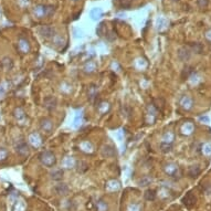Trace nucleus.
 <instances>
[{
	"instance_id": "f257e3e1",
	"label": "nucleus",
	"mask_w": 211,
	"mask_h": 211,
	"mask_svg": "<svg viewBox=\"0 0 211 211\" xmlns=\"http://www.w3.org/2000/svg\"><path fill=\"white\" fill-rule=\"evenodd\" d=\"M39 160L41 161L42 165H44L46 167H53L56 163V158L54 156V154L49 151H46L40 154Z\"/></svg>"
},
{
	"instance_id": "f03ea898",
	"label": "nucleus",
	"mask_w": 211,
	"mask_h": 211,
	"mask_svg": "<svg viewBox=\"0 0 211 211\" xmlns=\"http://www.w3.org/2000/svg\"><path fill=\"white\" fill-rule=\"evenodd\" d=\"M54 12V8L52 6H44V5H38L34 7L33 13L36 18H43L49 17Z\"/></svg>"
},
{
	"instance_id": "7ed1b4c3",
	"label": "nucleus",
	"mask_w": 211,
	"mask_h": 211,
	"mask_svg": "<svg viewBox=\"0 0 211 211\" xmlns=\"http://www.w3.org/2000/svg\"><path fill=\"white\" fill-rule=\"evenodd\" d=\"M28 141H29L30 145H31L32 147H34V148H39L40 146L42 145L41 136H40L39 133H36V132H33V133L30 134L29 137H28Z\"/></svg>"
},
{
	"instance_id": "20e7f679",
	"label": "nucleus",
	"mask_w": 211,
	"mask_h": 211,
	"mask_svg": "<svg viewBox=\"0 0 211 211\" xmlns=\"http://www.w3.org/2000/svg\"><path fill=\"white\" fill-rule=\"evenodd\" d=\"M15 148H16V151H17L20 156H28L30 153L29 146H28V144L24 141H18V144H16Z\"/></svg>"
},
{
	"instance_id": "39448f33",
	"label": "nucleus",
	"mask_w": 211,
	"mask_h": 211,
	"mask_svg": "<svg viewBox=\"0 0 211 211\" xmlns=\"http://www.w3.org/2000/svg\"><path fill=\"white\" fill-rule=\"evenodd\" d=\"M164 170H165L166 174H167L168 176H170V177H176V175H178V172H179V167H178V165L175 163H168L165 165Z\"/></svg>"
},
{
	"instance_id": "423d86ee",
	"label": "nucleus",
	"mask_w": 211,
	"mask_h": 211,
	"mask_svg": "<svg viewBox=\"0 0 211 211\" xmlns=\"http://www.w3.org/2000/svg\"><path fill=\"white\" fill-rule=\"evenodd\" d=\"M39 33L46 39H50V38H53L55 36L54 34L55 30H54V28L50 27V26H42V27L39 28Z\"/></svg>"
},
{
	"instance_id": "0eeeda50",
	"label": "nucleus",
	"mask_w": 211,
	"mask_h": 211,
	"mask_svg": "<svg viewBox=\"0 0 211 211\" xmlns=\"http://www.w3.org/2000/svg\"><path fill=\"white\" fill-rule=\"evenodd\" d=\"M18 49L21 53H29L30 50H31V46H30L29 41L24 38H19L18 40Z\"/></svg>"
},
{
	"instance_id": "6e6552de",
	"label": "nucleus",
	"mask_w": 211,
	"mask_h": 211,
	"mask_svg": "<svg viewBox=\"0 0 211 211\" xmlns=\"http://www.w3.org/2000/svg\"><path fill=\"white\" fill-rule=\"evenodd\" d=\"M192 104H194V101H192V98L189 96V95H185V96H182L179 101V106L181 107L182 109H185V111H189V109H191Z\"/></svg>"
},
{
	"instance_id": "1a4fd4ad",
	"label": "nucleus",
	"mask_w": 211,
	"mask_h": 211,
	"mask_svg": "<svg viewBox=\"0 0 211 211\" xmlns=\"http://www.w3.org/2000/svg\"><path fill=\"white\" fill-rule=\"evenodd\" d=\"M40 127H41L42 131H44L46 134H50L53 131V122L50 118H42L40 121Z\"/></svg>"
},
{
	"instance_id": "9d476101",
	"label": "nucleus",
	"mask_w": 211,
	"mask_h": 211,
	"mask_svg": "<svg viewBox=\"0 0 211 211\" xmlns=\"http://www.w3.org/2000/svg\"><path fill=\"white\" fill-rule=\"evenodd\" d=\"M196 201H197V198L192 192H188V194L182 198V202H184L185 206L188 207V208H192V207L196 204Z\"/></svg>"
},
{
	"instance_id": "9b49d317",
	"label": "nucleus",
	"mask_w": 211,
	"mask_h": 211,
	"mask_svg": "<svg viewBox=\"0 0 211 211\" xmlns=\"http://www.w3.org/2000/svg\"><path fill=\"white\" fill-rule=\"evenodd\" d=\"M178 58H179L180 61H182V62H186V61H188L190 59V55H191V52H190V50L188 48H186V46H182V48H180L179 50H178Z\"/></svg>"
},
{
	"instance_id": "f8f14e48",
	"label": "nucleus",
	"mask_w": 211,
	"mask_h": 211,
	"mask_svg": "<svg viewBox=\"0 0 211 211\" xmlns=\"http://www.w3.org/2000/svg\"><path fill=\"white\" fill-rule=\"evenodd\" d=\"M119 188H121V184H119V181H117V180L115 179L108 180V181L106 182V185H105V189L109 192L117 191Z\"/></svg>"
},
{
	"instance_id": "ddd939ff",
	"label": "nucleus",
	"mask_w": 211,
	"mask_h": 211,
	"mask_svg": "<svg viewBox=\"0 0 211 211\" xmlns=\"http://www.w3.org/2000/svg\"><path fill=\"white\" fill-rule=\"evenodd\" d=\"M101 154H102L103 157H113V156L115 155V149L113 146L111 145H104L102 146V148H101Z\"/></svg>"
},
{
	"instance_id": "4468645a",
	"label": "nucleus",
	"mask_w": 211,
	"mask_h": 211,
	"mask_svg": "<svg viewBox=\"0 0 211 211\" xmlns=\"http://www.w3.org/2000/svg\"><path fill=\"white\" fill-rule=\"evenodd\" d=\"M44 107L49 111H53L56 107V98L53 96H48L44 98Z\"/></svg>"
},
{
	"instance_id": "2eb2a0df",
	"label": "nucleus",
	"mask_w": 211,
	"mask_h": 211,
	"mask_svg": "<svg viewBox=\"0 0 211 211\" xmlns=\"http://www.w3.org/2000/svg\"><path fill=\"white\" fill-rule=\"evenodd\" d=\"M54 191L58 194H61V196H65L70 191V188L66 184H59L54 187Z\"/></svg>"
},
{
	"instance_id": "dca6fc26",
	"label": "nucleus",
	"mask_w": 211,
	"mask_h": 211,
	"mask_svg": "<svg viewBox=\"0 0 211 211\" xmlns=\"http://www.w3.org/2000/svg\"><path fill=\"white\" fill-rule=\"evenodd\" d=\"M147 116L149 117V123L153 124L156 121V117H157V109L155 108L153 104H151L147 107Z\"/></svg>"
},
{
	"instance_id": "f3484780",
	"label": "nucleus",
	"mask_w": 211,
	"mask_h": 211,
	"mask_svg": "<svg viewBox=\"0 0 211 211\" xmlns=\"http://www.w3.org/2000/svg\"><path fill=\"white\" fill-rule=\"evenodd\" d=\"M80 148H81V151H84V153H86V154H92L93 151H94V147H93L92 143L89 141H82V143L80 144Z\"/></svg>"
},
{
	"instance_id": "a211bd4d",
	"label": "nucleus",
	"mask_w": 211,
	"mask_h": 211,
	"mask_svg": "<svg viewBox=\"0 0 211 211\" xmlns=\"http://www.w3.org/2000/svg\"><path fill=\"white\" fill-rule=\"evenodd\" d=\"M103 16V10L101 8H93L90 12V17L92 20L96 21V20L101 19V17Z\"/></svg>"
},
{
	"instance_id": "6ab92c4d",
	"label": "nucleus",
	"mask_w": 211,
	"mask_h": 211,
	"mask_svg": "<svg viewBox=\"0 0 211 211\" xmlns=\"http://www.w3.org/2000/svg\"><path fill=\"white\" fill-rule=\"evenodd\" d=\"M82 122H83V112L82 111L76 112L75 117H74V122H73V127L74 128H79L81 126Z\"/></svg>"
},
{
	"instance_id": "aec40b11",
	"label": "nucleus",
	"mask_w": 211,
	"mask_h": 211,
	"mask_svg": "<svg viewBox=\"0 0 211 211\" xmlns=\"http://www.w3.org/2000/svg\"><path fill=\"white\" fill-rule=\"evenodd\" d=\"M50 176L53 180H56V181H60L63 178V170L62 169H53L51 172H50Z\"/></svg>"
},
{
	"instance_id": "412c9836",
	"label": "nucleus",
	"mask_w": 211,
	"mask_h": 211,
	"mask_svg": "<svg viewBox=\"0 0 211 211\" xmlns=\"http://www.w3.org/2000/svg\"><path fill=\"white\" fill-rule=\"evenodd\" d=\"M180 132L184 135H190L194 132V125L191 123H185L181 126V128H180Z\"/></svg>"
},
{
	"instance_id": "4be33fe9",
	"label": "nucleus",
	"mask_w": 211,
	"mask_h": 211,
	"mask_svg": "<svg viewBox=\"0 0 211 211\" xmlns=\"http://www.w3.org/2000/svg\"><path fill=\"white\" fill-rule=\"evenodd\" d=\"M95 207H96L97 211H107L108 210V204H107V202L103 199L97 200V201L95 202Z\"/></svg>"
},
{
	"instance_id": "5701e85b",
	"label": "nucleus",
	"mask_w": 211,
	"mask_h": 211,
	"mask_svg": "<svg viewBox=\"0 0 211 211\" xmlns=\"http://www.w3.org/2000/svg\"><path fill=\"white\" fill-rule=\"evenodd\" d=\"M62 167L64 168H73L75 167V160L73 157H65L62 161Z\"/></svg>"
},
{
	"instance_id": "b1692460",
	"label": "nucleus",
	"mask_w": 211,
	"mask_h": 211,
	"mask_svg": "<svg viewBox=\"0 0 211 211\" xmlns=\"http://www.w3.org/2000/svg\"><path fill=\"white\" fill-rule=\"evenodd\" d=\"M95 70H96V63H95L94 61H89L88 63L84 65V72L85 73L91 74V73L95 72Z\"/></svg>"
},
{
	"instance_id": "393cba45",
	"label": "nucleus",
	"mask_w": 211,
	"mask_h": 211,
	"mask_svg": "<svg viewBox=\"0 0 211 211\" xmlns=\"http://www.w3.org/2000/svg\"><path fill=\"white\" fill-rule=\"evenodd\" d=\"M200 167L199 166H191V167L189 168V170H188V174H189V176L191 178H196L199 176L200 174Z\"/></svg>"
},
{
	"instance_id": "a878e982",
	"label": "nucleus",
	"mask_w": 211,
	"mask_h": 211,
	"mask_svg": "<svg viewBox=\"0 0 211 211\" xmlns=\"http://www.w3.org/2000/svg\"><path fill=\"white\" fill-rule=\"evenodd\" d=\"M175 139V134L171 133V132H167V133L164 134L163 136V141L167 144H171Z\"/></svg>"
},
{
	"instance_id": "bb28decb",
	"label": "nucleus",
	"mask_w": 211,
	"mask_h": 211,
	"mask_svg": "<svg viewBox=\"0 0 211 211\" xmlns=\"http://www.w3.org/2000/svg\"><path fill=\"white\" fill-rule=\"evenodd\" d=\"M15 116L18 121H23L26 118V114H24V111L21 108V107H18V108L15 109Z\"/></svg>"
},
{
	"instance_id": "cd10ccee",
	"label": "nucleus",
	"mask_w": 211,
	"mask_h": 211,
	"mask_svg": "<svg viewBox=\"0 0 211 211\" xmlns=\"http://www.w3.org/2000/svg\"><path fill=\"white\" fill-rule=\"evenodd\" d=\"M135 66L138 69V70H144V69L147 66V62H146L144 59L139 58V59H137V60L135 61Z\"/></svg>"
},
{
	"instance_id": "c85d7f7f",
	"label": "nucleus",
	"mask_w": 211,
	"mask_h": 211,
	"mask_svg": "<svg viewBox=\"0 0 211 211\" xmlns=\"http://www.w3.org/2000/svg\"><path fill=\"white\" fill-rule=\"evenodd\" d=\"M26 211V204L22 200H19V201H16V204H13V211Z\"/></svg>"
},
{
	"instance_id": "c756f323",
	"label": "nucleus",
	"mask_w": 211,
	"mask_h": 211,
	"mask_svg": "<svg viewBox=\"0 0 211 211\" xmlns=\"http://www.w3.org/2000/svg\"><path fill=\"white\" fill-rule=\"evenodd\" d=\"M144 197H145V199L148 200V201H153V200H155V198H156V192L154 191V190L149 189L145 192Z\"/></svg>"
},
{
	"instance_id": "7c9ffc66",
	"label": "nucleus",
	"mask_w": 211,
	"mask_h": 211,
	"mask_svg": "<svg viewBox=\"0 0 211 211\" xmlns=\"http://www.w3.org/2000/svg\"><path fill=\"white\" fill-rule=\"evenodd\" d=\"M2 65H3V68H5L6 70H11L12 66H13V62H12L11 59L5 58L2 60Z\"/></svg>"
},
{
	"instance_id": "2f4dec72",
	"label": "nucleus",
	"mask_w": 211,
	"mask_h": 211,
	"mask_svg": "<svg viewBox=\"0 0 211 211\" xmlns=\"http://www.w3.org/2000/svg\"><path fill=\"white\" fill-rule=\"evenodd\" d=\"M160 149H161L163 153H170L172 149V146H171V144H167V143L161 141V144H160Z\"/></svg>"
},
{
	"instance_id": "473e14b6",
	"label": "nucleus",
	"mask_w": 211,
	"mask_h": 211,
	"mask_svg": "<svg viewBox=\"0 0 211 211\" xmlns=\"http://www.w3.org/2000/svg\"><path fill=\"white\" fill-rule=\"evenodd\" d=\"M8 156H9V153L6 148H0V163H3L8 159Z\"/></svg>"
},
{
	"instance_id": "72a5a7b5",
	"label": "nucleus",
	"mask_w": 211,
	"mask_h": 211,
	"mask_svg": "<svg viewBox=\"0 0 211 211\" xmlns=\"http://www.w3.org/2000/svg\"><path fill=\"white\" fill-rule=\"evenodd\" d=\"M98 111L102 113V114H105L106 112H108V109H109V104L107 102H102L101 103L100 105H98Z\"/></svg>"
},
{
	"instance_id": "f704fd0d",
	"label": "nucleus",
	"mask_w": 211,
	"mask_h": 211,
	"mask_svg": "<svg viewBox=\"0 0 211 211\" xmlns=\"http://www.w3.org/2000/svg\"><path fill=\"white\" fill-rule=\"evenodd\" d=\"M192 73H194V70H192L191 66H186V68L184 69V71H182V78H190V75H191Z\"/></svg>"
},
{
	"instance_id": "c9c22d12",
	"label": "nucleus",
	"mask_w": 211,
	"mask_h": 211,
	"mask_svg": "<svg viewBox=\"0 0 211 211\" xmlns=\"http://www.w3.org/2000/svg\"><path fill=\"white\" fill-rule=\"evenodd\" d=\"M78 171L79 172H85L86 170L89 169V165L85 161H80V163H78Z\"/></svg>"
},
{
	"instance_id": "e433bc0d",
	"label": "nucleus",
	"mask_w": 211,
	"mask_h": 211,
	"mask_svg": "<svg viewBox=\"0 0 211 211\" xmlns=\"http://www.w3.org/2000/svg\"><path fill=\"white\" fill-rule=\"evenodd\" d=\"M97 95V90H96V86H94V85H92L90 88V90H89V97H90V100L93 101L96 97Z\"/></svg>"
},
{
	"instance_id": "4c0bfd02",
	"label": "nucleus",
	"mask_w": 211,
	"mask_h": 211,
	"mask_svg": "<svg viewBox=\"0 0 211 211\" xmlns=\"http://www.w3.org/2000/svg\"><path fill=\"white\" fill-rule=\"evenodd\" d=\"M151 181H153V179L149 176H145L139 180V186H148V185H151Z\"/></svg>"
},
{
	"instance_id": "58836bf2",
	"label": "nucleus",
	"mask_w": 211,
	"mask_h": 211,
	"mask_svg": "<svg viewBox=\"0 0 211 211\" xmlns=\"http://www.w3.org/2000/svg\"><path fill=\"white\" fill-rule=\"evenodd\" d=\"M191 49H192V51L196 52V53H201L202 51H204V46H202V44L200 43H194L191 46Z\"/></svg>"
},
{
	"instance_id": "ea45409f",
	"label": "nucleus",
	"mask_w": 211,
	"mask_h": 211,
	"mask_svg": "<svg viewBox=\"0 0 211 211\" xmlns=\"http://www.w3.org/2000/svg\"><path fill=\"white\" fill-rule=\"evenodd\" d=\"M127 211H141V204H131L127 207Z\"/></svg>"
},
{
	"instance_id": "a19ab883",
	"label": "nucleus",
	"mask_w": 211,
	"mask_h": 211,
	"mask_svg": "<svg viewBox=\"0 0 211 211\" xmlns=\"http://www.w3.org/2000/svg\"><path fill=\"white\" fill-rule=\"evenodd\" d=\"M53 43L55 44V46L63 44V38L61 36H59V34H55V36H53Z\"/></svg>"
},
{
	"instance_id": "79ce46f5",
	"label": "nucleus",
	"mask_w": 211,
	"mask_h": 211,
	"mask_svg": "<svg viewBox=\"0 0 211 211\" xmlns=\"http://www.w3.org/2000/svg\"><path fill=\"white\" fill-rule=\"evenodd\" d=\"M202 151H204L206 155H210L211 154V144H204V147H202Z\"/></svg>"
},
{
	"instance_id": "37998d69",
	"label": "nucleus",
	"mask_w": 211,
	"mask_h": 211,
	"mask_svg": "<svg viewBox=\"0 0 211 211\" xmlns=\"http://www.w3.org/2000/svg\"><path fill=\"white\" fill-rule=\"evenodd\" d=\"M7 90H8L7 83H1V84H0V96L5 95L6 92H7Z\"/></svg>"
},
{
	"instance_id": "c03bdc74",
	"label": "nucleus",
	"mask_w": 211,
	"mask_h": 211,
	"mask_svg": "<svg viewBox=\"0 0 211 211\" xmlns=\"http://www.w3.org/2000/svg\"><path fill=\"white\" fill-rule=\"evenodd\" d=\"M73 33H74V36H75V38H82L83 36V31L81 29H79V28H74Z\"/></svg>"
},
{
	"instance_id": "a18cd8bd",
	"label": "nucleus",
	"mask_w": 211,
	"mask_h": 211,
	"mask_svg": "<svg viewBox=\"0 0 211 211\" xmlns=\"http://www.w3.org/2000/svg\"><path fill=\"white\" fill-rule=\"evenodd\" d=\"M208 2H209V0H198V5H199V7L201 8H204L208 6Z\"/></svg>"
},
{
	"instance_id": "49530a36",
	"label": "nucleus",
	"mask_w": 211,
	"mask_h": 211,
	"mask_svg": "<svg viewBox=\"0 0 211 211\" xmlns=\"http://www.w3.org/2000/svg\"><path fill=\"white\" fill-rule=\"evenodd\" d=\"M103 26H104V23H100V24H98V27H97V29H96V33L98 34V36H102Z\"/></svg>"
},
{
	"instance_id": "de8ad7c7",
	"label": "nucleus",
	"mask_w": 211,
	"mask_h": 211,
	"mask_svg": "<svg viewBox=\"0 0 211 211\" xmlns=\"http://www.w3.org/2000/svg\"><path fill=\"white\" fill-rule=\"evenodd\" d=\"M199 121L200 122H204V123H209V117L208 116H200Z\"/></svg>"
},
{
	"instance_id": "09e8293b",
	"label": "nucleus",
	"mask_w": 211,
	"mask_h": 211,
	"mask_svg": "<svg viewBox=\"0 0 211 211\" xmlns=\"http://www.w3.org/2000/svg\"><path fill=\"white\" fill-rule=\"evenodd\" d=\"M28 3H29L28 0H20V6H21V7H26Z\"/></svg>"
},
{
	"instance_id": "8fccbe9b",
	"label": "nucleus",
	"mask_w": 211,
	"mask_h": 211,
	"mask_svg": "<svg viewBox=\"0 0 211 211\" xmlns=\"http://www.w3.org/2000/svg\"><path fill=\"white\" fill-rule=\"evenodd\" d=\"M206 38H207V39L209 40V41H211V31H208V32H207V34H206Z\"/></svg>"
},
{
	"instance_id": "3c124183",
	"label": "nucleus",
	"mask_w": 211,
	"mask_h": 211,
	"mask_svg": "<svg viewBox=\"0 0 211 211\" xmlns=\"http://www.w3.org/2000/svg\"><path fill=\"white\" fill-rule=\"evenodd\" d=\"M73 1H78V0H73Z\"/></svg>"
}]
</instances>
